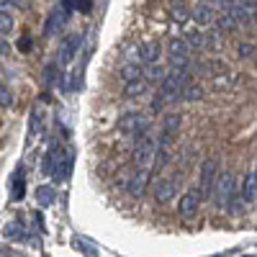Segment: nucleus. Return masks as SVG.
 Returning a JSON list of instances; mask_svg holds the SVG:
<instances>
[{
  "instance_id": "obj_12",
  "label": "nucleus",
  "mask_w": 257,
  "mask_h": 257,
  "mask_svg": "<svg viewBox=\"0 0 257 257\" xmlns=\"http://www.w3.org/2000/svg\"><path fill=\"white\" fill-rule=\"evenodd\" d=\"M229 13H231L234 18H237L239 24H254V21H257V6H254V3H249V0L234 3Z\"/></svg>"
},
{
  "instance_id": "obj_15",
  "label": "nucleus",
  "mask_w": 257,
  "mask_h": 257,
  "mask_svg": "<svg viewBox=\"0 0 257 257\" xmlns=\"http://www.w3.org/2000/svg\"><path fill=\"white\" fill-rule=\"evenodd\" d=\"M190 18L193 21H198L201 26H208V24H213L216 21V16H213V6H208V3H201V6H196L190 11Z\"/></svg>"
},
{
  "instance_id": "obj_24",
  "label": "nucleus",
  "mask_w": 257,
  "mask_h": 257,
  "mask_svg": "<svg viewBox=\"0 0 257 257\" xmlns=\"http://www.w3.org/2000/svg\"><path fill=\"white\" fill-rule=\"evenodd\" d=\"M11 31H13V16H11L8 11L0 8V36H6V34H11Z\"/></svg>"
},
{
  "instance_id": "obj_3",
  "label": "nucleus",
  "mask_w": 257,
  "mask_h": 257,
  "mask_svg": "<svg viewBox=\"0 0 257 257\" xmlns=\"http://www.w3.org/2000/svg\"><path fill=\"white\" fill-rule=\"evenodd\" d=\"M234 188H237V180L229 170L219 173V180H216V188H213V201H216L219 208L224 211H231V203H234Z\"/></svg>"
},
{
  "instance_id": "obj_13",
  "label": "nucleus",
  "mask_w": 257,
  "mask_h": 257,
  "mask_svg": "<svg viewBox=\"0 0 257 257\" xmlns=\"http://www.w3.org/2000/svg\"><path fill=\"white\" fill-rule=\"evenodd\" d=\"M72 167H75V152H72V149H67V152H64V155L59 157V162H57L54 180H57V183L70 180V175H72Z\"/></svg>"
},
{
  "instance_id": "obj_25",
  "label": "nucleus",
  "mask_w": 257,
  "mask_h": 257,
  "mask_svg": "<svg viewBox=\"0 0 257 257\" xmlns=\"http://www.w3.org/2000/svg\"><path fill=\"white\" fill-rule=\"evenodd\" d=\"M6 237H11V239H21V242H26L29 239V234L21 229V224H8L6 226Z\"/></svg>"
},
{
  "instance_id": "obj_17",
  "label": "nucleus",
  "mask_w": 257,
  "mask_h": 257,
  "mask_svg": "<svg viewBox=\"0 0 257 257\" xmlns=\"http://www.w3.org/2000/svg\"><path fill=\"white\" fill-rule=\"evenodd\" d=\"M147 80L139 77V80H132V82H123V98H139L147 93Z\"/></svg>"
},
{
  "instance_id": "obj_28",
  "label": "nucleus",
  "mask_w": 257,
  "mask_h": 257,
  "mask_svg": "<svg viewBox=\"0 0 257 257\" xmlns=\"http://www.w3.org/2000/svg\"><path fill=\"white\" fill-rule=\"evenodd\" d=\"M16 185H13V193H16V198H21V196H24V170H21L18 167V173H16Z\"/></svg>"
},
{
  "instance_id": "obj_21",
  "label": "nucleus",
  "mask_w": 257,
  "mask_h": 257,
  "mask_svg": "<svg viewBox=\"0 0 257 257\" xmlns=\"http://www.w3.org/2000/svg\"><path fill=\"white\" fill-rule=\"evenodd\" d=\"M170 18H173L175 24H183V21H188V18H190L188 6H185V3H180V0H175V3L170 6Z\"/></svg>"
},
{
  "instance_id": "obj_1",
  "label": "nucleus",
  "mask_w": 257,
  "mask_h": 257,
  "mask_svg": "<svg viewBox=\"0 0 257 257\" xmlns=\"http://www.w3.org/2000/svg\"><path fill=\"white\" fill-rule=\"evenodd\" d=\"M190 82L193 80H190V72L188 70H173V72H167L165 80L160 82V90H157L155 100H152V111H162V108H167L170 103L180 100L183 90L188 88Z\"/></svg>"
},
{
  "instance_id": "obj_27",
  "label": "nucleus",
  "mask_w": 257,
  "mask_h": 257,
  "mask_svg": "<svg viewBox=\"0 0 257 257\" xmlns=\"http://www.w3.org/2000/svg\"><path fill=\"white\" fill-rule=\"evenodd\" d=\"M0 105H3V108H11V105H13V93H11L8 85H3V82H0Z\"/></svg>"
},
{
  "instance_id": "obj_9",
  "label": "nucleus",
  "mask_w": 257,
  "mask_h": 257,
  "mask_svg": "<svg viewBox=\"0 0 257 257\" xmlns=\"http://www.w3.org/2000/svg\"><path fill=\"white\" fill-rule=\"evenodd\" d=\"M80 44H82V34H67V36L62 39V47H59V59H57L59 67H67V64H70V62L77 57Z\"/></svg>"
},
{
  "instance_id": "obj_7",
  "label": "nucleus",
  "mask_w": 257,
  "mask_h": 257,
  "mask_svg": "<svg viewBox=\"0 0 257 257\" xmlns=\"http://www.w3.org/2000/svg\"><path fill=\"white\" fill-rule=\"evenodd\" d=\"M201 201H203V196H201L198 188L185 190L183 198L178 201V216L183 221H193V219H196V213H198V208H201Z\"/></svg>"
},
{
  "instance_id": "obj_11",
  "label": "nucleus",
  "mask_w": 257,
  "mask_h": 257,
  "mask_svg": "<svg viewBox=\"0 0 257 257\" xmlns=\"http://www.w3.org/2000/svg\"><path fill=\"white\" fill-rule=\"evenodd\" d=\"M178 180L180 178H162V180H157V185H155V201L157 203H167V201H173L175 198V193H178Z\"/></svg>"
},
{
  "instance_id": "obj_29",
  "label": "nucleus",
  "mask_w": 257,
  "mask_h": 257,
  "mask_svg": "<svg viewBox=\"0 0 257 257\" xmlns=\"http://www.w3.org/2000/svg\"><path fill=\"white\" fill-rule=\"evenodd\" d=\"M0 8H29V0H0Z\"/></svg>"
},
{
  "instance_id": "obj_5",
  "label": "nucleus",
  "mask_w": 257,
  "mask_h": 257,
  "mask_svg": "<svg viewBox=\"0 0 257 257\" xmlns=\"http://www.w3.org/2000/svg\"><path fill=\"white\" fill-rule=\"evenodd\" d=\"M155 157H157V139L147 132L144 137H139V142L134 147V165L149 170L155 165Z\"/></svg>"
},
{
  "instance_id": "obj_2",
  "label": "nucleus",
  "mask_w": 257,
  "mask_h": 257,
  "mask_svg": "<svg viewBox=\"0 0 257 257\" xmlns=\"http://www.w3.org/2000/svg\"><path fill=\"white\" fill-rule=\"evenodd\" d=\"M118 132L126 137V139H137V137H144L149 132V118L142 113V111H128L118 118Z\"/></svg>"
},
{
  "instance_id": "obj_26",
  "label": "nucleus",
  "mask_w": 257,
  "mask_h": 257,
  "mask_svg": "<svg viewBox=\"0 0 257 257\" xmlns=\"http://www.w3.org/2000/svg\"><path fill=\"white\" fill-rule=\"evenodd\" d=\"M219 26H221V29H226V31H231V29H237V26H239V21L226 11V13H221V18H219Z\"/></svg>"
},
{
  "instance_id": "obj_8",
  "label": "nucleus",
  "mask_w": 257,
  "mask_h": 257,
  "mask_svg": "<svg viewBox=\"0 0 257 257\" xmlns=\"http://www.w3.org/2000/svg\"><path fill=\"white\" fill-rule=\"evenodd\" d=\"M162 52H165V47L160 44L157 39H144L142 44L137 47V62L139 64H144V67H149V64H157L160 62V57H162Z\"/></svg>"
},
{
  "instance_id": "obj_16",
  "label": "nucleus",
  "mask_w": 257,
  "mask_h": 257,
  "mask_svg": "<svg viewBox=\"0 0 257 257\" xmlns=\"http://www.w3.org/2000/svg\"><path fill=\"white\" fill-rule=\"evenodd\" d=\"M121 80L123 82H132V80H139V77H144V67L139 62H126L123 67H121Z\"/></svg>"
},
{
  "instance_id": "obj_14",
  "label": "nucleus",
  "mask_w": 257,
  "mask_h": 257,
  "mask_svg": "<svg viewBox=\"0 0 257 257\" xmlns=\"http://www.w3.org/2000/svg\"><path fill=\"white\" fill-rule=\"evenodd\" d=\"M242 201L247 206H252L257 201V173H249L244 180H242Z\"/></svg>"
},
{
  "instance_id": "obj_32",
  "label": "nucleus",
  "mask_w": 257,
  "mask_h": 257,
  "mask_svg": "<svg viewBox=\"0 0 257 257\" xmlns=\"http://www.w3.org/2000/svg\"><path fill=\"white\" fill-rule=\"evenodd\" d=\"M254 173H257V170H254Z\"/></svg>"
},
{
  "instance_id": "obj_22",
  "label": "nucleus",
  "mask_w": 257,
  "mask_h": 257,
  "mask_svg": "<svg viewBox=\"0 0 257 257\" xmlns=\"http://www.w3.org/2000/svg\"><path fill=\"white\" fill-rule=\"evenodd\" d=\"M144 80H147V82H162V80H165V67H162L160 62L144 67Z\"/></svg>"
},
{
  "instance_id": "obj_30",
  "label": "nucleus",
  "mask_w": 257,
  "mask_h": 257,
  "mask_svg": "<svg viewBox=\"0 0 257 257\" xmlns=\"http://www.w3.org/2000/svg\"><path fill=\"white\" fill-rule=\"evenodd\" d=\"M234 3H237V0H208V6H213V8H224V13L231 11Z\"/></svg>"
},
{
  "instance_id": "obj_31",
  "label": "nucleus",
  "mask_w": 257,
  "mask_h": 257,
  "mask_svg": "<svg viewBox=\"0 0 257 257\" xmlns=\"http://www.w3.org/2000/svg\"><path fill=\"white\" fill-rule=\"evenodd\" d=\"M239 54H252V47H249V44H244V47H239Z\"/></svg>"
},
{
  "instance_id": "obj_10",
  "label": "nucleus",
  "mask_w": 257,
  "mask_h": 257,
  "mask_svg": "<svg viewBox=\"0 0 257 257\" xmlns=\"http://www.w3.org/2000/svg\"><path fill=\"white\" fill-rule=\"evenodd\" d=\"M147 183H149V170L144 167H137L132 175H128V183H126V190H128V196H134V198H142L144 193H147Z\"/></svg>"
},
{
  "instance_id": "obj_23",
  "label": "nucleus",
  "mask_w": 257,
  "mask_h": 257,
  "mask_svg": "<svg viewBox=\"0 0 257 257\" xmlns=\"http://www.w3.org/2000/svg\"><path fill=\"white\" fill-rule=\"evenodd\" d=\"M201 98H203V88H201V85H196V82H190L188 88L183 90V95H180V100H188V103L201 100Z\"/></svg>"
},
{
  "instance_id": "obj_6",
  "label": "nucleus",
  "mask_w": 257,
  "mask_h": 257,
  "mask_svg": "<svg viewBox=\"0 0 257 257\" xmlns=\"http://www.w3.org/2000/svg\"><path fill=\"white\" fill-rule=\"evenodd\" d=\"M216 180H219V162H216V157H208V160L201 165V175H198V190H201L203 201L213 196Z\"/></svg>"
},
{
  "instance_id": "obj_20",
  "label": "nucleus",
  "mask_w": 257,
  "mask_h": 257,
  "mask_svg": "<svg viewBox=\"0 0 257 257\" xmlns=\"http://www.w3.org/2000/svg\"><path fill=\"white\" fill-rule=\"evenodd\" d=\"M36 203H39L41 208L52 206V203H54V188H49V185H39V188H36Z\"/></svg>"
},
{
  "instance_id": "obj_18",
  "label": "nucleus",
  "mask_w": 257,
  "mask_h": 257,
  "mask_svg": "<svg viewBox=\"0 0 257 257\" xmlns=\"http://www.w3.org/2000/svg\"><path fill=\"white\" fill-rule=\"evenodd\" d=\"M59 157V149L52 144L49 149H47V155H44V165H41V170H44V175H54V170H57V160Z\"/></svg>"
},
{
  "instance_id": "obj_19",
  "label": "nucleus",
  "mask_w": 257,
  "mask_h": 257,
  "mask_svg": "<svg viewBox=\"0 0 257 257\" xmlns=\"http://www.w3.org/2000/svg\"><path fill=\"white\" fill-rule=\"evenodd\" d=\"M67 8H57V11H52V16H49V21H47V34H52L54 29H59L64 21H67Z\"/></svg>"
},
{
  "instance_id": "obj_4",
  "label": "nucleus",
  "mask_w": 257,
  "mask_h": 257,
  "mask_svg": "<svg viewBox=\"0 0 257 257\" xmlns=\"http://www.w3.org/2000/svg\"><path fill=\"white\" fill-rule=\"evenodd\" d=\"M190 47H188V41L183 36H173L167 41V62H170V67L173 70H188V64H190Z\"/></svg>"
},
{
  "instance_id": "obj_33",
  "label": "nucleus",
  "mask_w": 257,
  "mask_h": 257,
  "mask_svg": "<svg viewBox=\"0 0 257 257\" xmlns=\"http://www.w3.org/2000/svg\"><path fill=\"white\" fill-rule=\"evenodd\" d=\"M206 3H208V0H206Z\"/></svg>"
}]
</instances>
